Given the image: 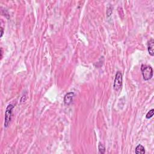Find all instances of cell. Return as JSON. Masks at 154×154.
I'll list each match as a JSON object with an SVG mask.
<instances>
[{
    "label": "cell",
    "instance_id": "10",
    "mask_svg": "<svg viewBox=\"0 0 154 154\" xmlns=\"http://www.w3.org/2000/svg\"><path fill=\"white\" fill-rule=\"evenodd\" d=\"M1 37H2V36H3V34H4V29L3 28V27H1Z\"/></svg>",
    "mask_w": 154,
    "mask_h": 154
},
{
    "label": "cell",
    "instance_id": "5",
    "mask_svg": "<svg viewBox=\"0 0 154 154\" xmlns=\"http://www.w3.org/2000/svg\"><path fill=\"white\" fill-rule=\"evenodd\" d=\"M153 48H154V40L153 39H151L147 43V51L149 54L151 55V56H154V51H153Z\"/></svg>",
    "mask_w": 154,
    "mask_h": 154
},
{
    "label": "cell",
    "instance_id": "6",
    "mask_svg": "<svg viewBox=\"0 0 154 154\" xmlns=\"http://www.w3.org/2000/svg\"><path fill=\"white\" fill-rule=\"evenodd\" d=\"M135 153L137 154L145 153V149L141 145H139L135 148Z\"/></svg>",
    "mask_w": 154,
    "mask_h": 154
},
{
    "label": "cell",
    "instance_id": "4",
    "mask_svg": "<svg viewBox=\"0 0 154 154\" xmlns=\"http://www.w3.org/2000/svg\"><path fill=\"white\" fill-rule=\"evenodd\" d=\"M75 96V93L74 92H69L64 96V102L66 105H70L73 101V99Z\"/></svg>",
    "mask_w": 154,
    "mask_h": 154
},
{
    "label": "cell",
    "instance_id": "1",
    "mask_svg": "<svg viewBox=\"0 0 154 154\" xmlns=\"http://www.w3.org/2000/svg\"><path fill=\"white\" fill-rule=\"evenodd\" d=\"M141 71L143 79L146 81H148L152 78L153 69L151 66L142 64L141 66Z\"/></svg>",
    "mask_w": 154,
    "mask_h": 154
},
{
    "label": "cell",
    "instance_id": "8",
    "mask_svg": "<svg viewBox=\"0 0 154 154\" xmlns=\"http://www.w3.org/2000/svg\"><path fill=\"white\" fill-rule=\"evenodd\" d=\"M153 114H154V110L152 109L147 112L146 116V119H151V117H153Z\"/></svg>",
    "mask_w": 154,
    "mask_h": 154
},
{
    "label": "cell",
    "instance_id": "9",
    "mask_svg": "<svg viewBox=\"0 0 154 154\" xmlns=\"http://www.w3.org/2000/svg\"><path fill=\"white\" fill-rule=\"evenodd\" d=\"M26 100H27V96L25 95V96H23L22 97L21 101V102H25Z\"/></svg>",
    "mask_w": 154,
    "mask_h": 154
},
{
    "label": "cell",
    "instance_id": "3",
    "mask_svg": "<svg viewBox=\"0 0 154 154\" xmlns=\"http://www.w3.org/2000/svg\"><path fill=\"white\" fill-rule=\"evenodd\" d=\"M122 82H123V77H122V74L121 72L118 71L116 73L115 79H114V89L116 91H118L120 90V88L122 87Z\"/></svg>",
    "mask_w": 154,
    "mask_h": 154
},
{
    "label": "cell",
    "instance_id": "2",
    "mask_svg": "<svg viewBox=\"0 0 154 154\" xmlns=\"http://www.w3.org/2000/svg\"><path fill=\"white\" fill-rule=\"evenodd\" d=\"M14 108L13 104H9L7 106L5 112V119H4V127L7 128L9 125L12 117V110Z\"/></svg>",
    "mask_w": 154,
    "mask_h": 154
},
{
    "label": "cell",
    "instance_id": "7",
    "mask_svg": "<svg viewBox=\"0 0 154 154\" xmlns=\"http://www.w3.org/2000/svg\"><path fill=\"white\" fill-rule=\"evenodd\" d=\"M98 149H99V152L100 153H102V154L105 153V147L103 145H102L101 143H99Z\"/></svg>",
    "mask_w": 154,
    "mask_h": 154
}]
</instances>
